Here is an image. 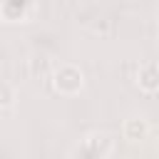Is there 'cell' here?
I'll list each match as a JSON object with an SVG mask.
<instances>
[{
	"label": "cell",
	"instance_id": "6da1fadb",
	"mask_svg": "<svg viewBox=\"0 0 159 159\" xmlns=\"http://www.w3.org/2000/svg\"><path fill=\"white\" fill-rule=\"evenodd\" d=\"M52 87L62 97H75L84 89V72L72 62L57 65L55 72H52Z\"/></svg>",
	"mask_w": 159,
	"mask_h": 159
},
{
	"label": "cell",
	"instance_id": "7a4b0ae2",
	"mask_svg": "<svg viewBox=\"0 0 159 159\" xmlns=\"http://www.w3.org/2000/svg\"><path fill=\"white\" fill-rule=\"evenodd\" d=\"M114 152V139L107 132H89L80 139V144L70 152V157H87V159H104Z\"/></svg>",
	"mask_w": 159,
	"mask_h": 159
},
{
	"label": "cell",
	"instance_id": "3957f363",
	"mask_svg": "<svg viewBox=\"0 0 159 159\" xmlns=\"http://www.w3.org/2000/svg\"><path fill=\"white\" fill-rule=\"evenodd\" d=\"M35 0H0V20L2 22H30L35 17Z\"/></svg>",
	"mask_w": 159,
	"mask_h": 159
},
{
	"label": "cell",
	"instance_id": "277c9868",
	"mask_svg": "<svg viewBox=\"0 0 159 159\" xmlns=\"http://www.w3.org/2000/svg\"><path fill=\"white\" fill-rule=\"evenodd\" d=\"M137 84L144 94H154L159 89V75H157V65L154 62H144L137 72Z\"/></svg>",
	"mask_w": 159,
	"mask_h": 159
},
{
	"label": "cell",
	"instance_id": "5b68a950",
	"mask_svg": "<svg viewBox=\"0 0 159 159\" xmlns=\"http://www.w3.org/2000/svg\"><path fill=\"white\" fill-rule=\"evenodd\" d=\"M147 134H149V124L144 117H132L124 122V137L129 142H142V139H147Z\"/></svg>",
	"mask_w": 159,
	"mask_h": 159
},
{
	"label": "cell",
	"instance_id": "8992f818",
	"mask_svg": "<svg viewBox=\"0 0 159 159\" xmlns=\"http://www.w3.org/2000/svg\"><path fill=\"white\" fill-rule=\"evenodd\" d=\"M15 102V89L5 82H0V107H10Z\"/></svg>",
	"mask_w": 159,
	"mask_h": 159
}]
</instances>
